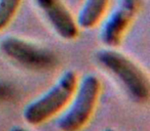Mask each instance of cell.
<instances>
[{
  "label": "cell",
  "instance_id": "obj_1",
  "mask_svg": "<svg viewBox=\"0 0 150 131\" xmlns=\"http://www.w3.org/2000/svg\"><path fill=\"white\" fill-rule=\"evenodd\" d=\"M99 64L111 73L123 86L131 98L136 102L145 104L150 96L149 79L141 68L132 60L113 49L97 52Z\"/></svg>",
  "mask_w": 150,
  "mask_h": 131
},
{
  "label": "cell",
  "instance_id": "obj_2",
  "mask_svg": "<svg viewBox=\"0 0 150 131\" xmlns=\"http://www.w3.org/2000/svg\"><path fill=\"white\" fill-rule=\"evenodd\" d=\"M77 84L76 73L72 70L66 71L43 95L25 106L23 111L24 120L33 126L48 121L69 104Z\"/></svg>",
  "mask_w": 150,
  "mask_h": 131
},
{
  "label": "cell",
  "instance_id": "obj_3",
  "mask_svg": "<svg viewBox=\"0 0 150 131\" xmlns=\"http://www.w3.org/2000/svg\"><path fill=\"white\" fill-rule=\"evenodd\" d=\"M101 83L92 74L84 76L75 90L68 110L58 119L60 131H79L90 121L98 102Z\"/></svg>",
  "mask_w": 150,
  "mask_h": 131
},
{
  "label": "cell",
  "instance_id": "obj_4",
  "mask_svg": "<svg viewBox=\"0 0 150 131\" xmlns=\"http://www.w3.org/2000/svg\"><path fill=\"white\" fill-rule=\"evenodd\" d=\"M0 49L6 57L32 71H50L58 64L54 51L15 36L3 38Z\"/></svg>",
  "mask_w": 150,
  "mask_h": 131
},
{
  "label": "cell",
  "instance_id": "obj_5",
  "mask_svg": "<svg viewBox=\"0 0 150 131\" xmlns=\"http://www.w3.org/2000/svg\"><path fill=\"white\" fill-rule=\"evenodd\" d=\"M140 0H119L101 29V41L107 47H116L120 44L127 28L138 13Z\"/></svg>",
  "mask_w": 150,
  "mask_h": 131
},
{
  "label": "cell",
  "instance_id": "obj_6",
  "mask_svg": "<svg viewBox=\"0 0 150 131\" xmlns=\"http://www.w3.org/2000/svg\"><path fill=\"white\" fill-rule=\"evenodd\" d=\"M57 34L65 40H73L78 35V26L62 0H34Z\"/></svg>",
  "mask_w": 150,
  "mask_h": 131
},
{
  "label": "cell",
  "instance_id": "obj_7",
  "mask_svg": "<svg viewBox=\"0 0 150 131\" xmlns=\"http://www.w3.org/2000/svg\"><path fill=\"white\" fill-rule=\"evenodd\" d=\"M109 0H86L77 15L76 24L81 29H92L100 22L108 6Z\"/></svg>",
  "mask_w": 150,
  "mask_h": 131
},
{
  "label": "cell",
  "instance_id": "obj_8",
  "mask_svg": "<svg viewBox=\"0 0 150 131\" xmlns=\"http://www.w3.org/2000/svg\"><path fill=\"white\" fill-rule=\"evenodd\" d=\"M22 0H0V31L9 25L17 13Z\"/></svg>",
  "mask_w": 150,
  "mask_h": 131
},
{
  "label": "cell",
  "instance_id": "obj_9",
  "mask_svg": "<svg viewBox=\"0 0 150 131\" xmlns=\"http://www.w3.org/2000/svg\"><path fill=\"white\" fill-rule=\"evenodd\" d=\"M9 131H29V130H27V129L23 128V127H21V126H15V127H13Z\"/></svg>",
  "mask_w": 150,
  "mask_h": 131
},
{
  "label": "cell",
  "instance_id": "obj_10",
  "mask_svg": "<svg viewBox=\"0 0 150 131\" xmlns=\"http://www.w3.org/2000/svg\"><path fill=\"white\" fill-rule=\"evenodd\" d=\"M103 131H116L115 129H113V128H106V129H104Z\"/></svg>",
  "mask_w": 150,
  "mask_h": 131
}]
</instances>
